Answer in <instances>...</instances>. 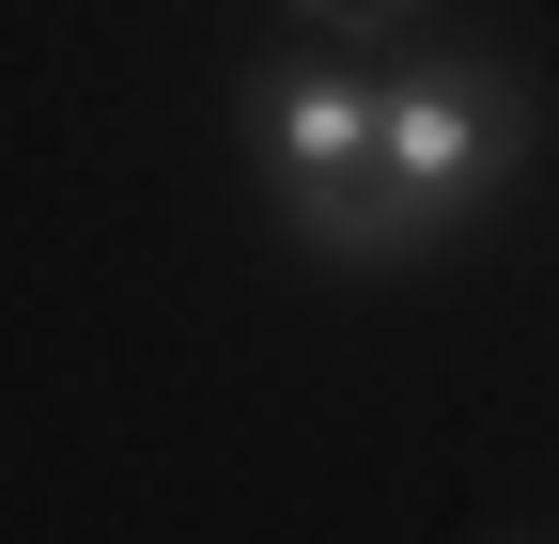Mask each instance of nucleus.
<instances>
[{"label":"nucleus","mask_w":559,"mask_h":544,"mask_svg":"<svg viewBox=\"0 0 559 544\" xmlns=\"http://www.w3.org/2000/svg\"><path fill=\"white\" fill-rule=\"evenodd\" d=\"M528 141H544L528 79H498L481 47H404V62H373V172L326 218H296V249L311 264H419L513 187Z\"/></svg>","instance_id":"obj_1"},{"label":"nucleus","mask_w":559,"mask_h":544,"mask_svg":"<svg viewBox=\"0 0 559 544\" xmlns=\"http://www.w3.org/2000/svg\"><path fill=\"white\" fill-rule=\"evenodd\" d=\"M326 16H404V0H326Z\"/></svg>","instance_id":"obj_3"},{"label":"nucleus","mask_w":559,"mask_h":544,"mask_svg":"<svg viewBox=\"0 0 559 544\" xmlns=\"http://www.w3.org/2000/svg\"><path fill=\"white\" fill-rule=\"evenodd\" d=\"M249 172H264V202H280V234L326 218V202L373 172V62L280 47L264 79H249Z\"/></svg>","instance_id":"obj_2"}]
</instances>
